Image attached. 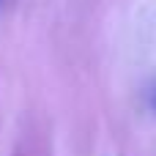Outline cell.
<instances>
[{
	"mask_svg": "<svg viewBox=\"0 0 156 156\" xmlns=\"http://www.w3.org/2000/svg\"><path fill=\"white\" fill-rule=\"evenodd\" d=\"M0 3H5V0H0Z\"/></svg>",
	"mask_w": 156,
	"mask_h": 156,
	"instance_id": "1",
	"label": "cell"
}]
</instances>
